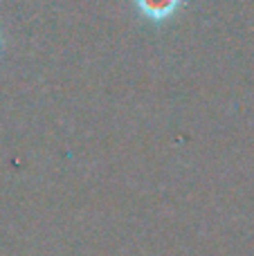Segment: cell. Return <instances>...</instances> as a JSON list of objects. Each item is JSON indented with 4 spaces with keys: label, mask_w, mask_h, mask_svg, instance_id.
Instances as JSON below:
<instances>
[{
    "label": "cell",
    "mask_w": 254,
    "mask_h": 256,
    "mask_svg": "<svg viewBox=\"0 0 254 256\" xmlns=\"http://www.w3.org/2000/svg\"><path fill=\"white\" fill-rule=\"evenodd\" d=\"M138 12L153 22H164L180 9L182 0H133Z\"/></svg>",
    "instance_id": "obj_1"
}]
</instances>
